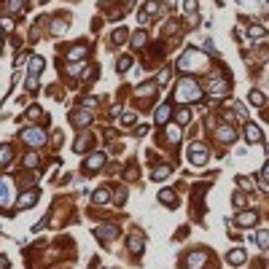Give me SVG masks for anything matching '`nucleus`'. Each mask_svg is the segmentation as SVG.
I'll use <instances>...</instances> for the list:
<instances>
[{"label": "nucleus", "mask_w": 269, "mask_h": 269, "mask_svg": "<svg viewBox=\"0 0 269 269\" xmlns=\"http://www.w3.org/2000/svg\"><path fill=\"white\" fill-rule=\"evenodd\" d=\"M237 186H240L242 191H250V188H253V180H250L247 175H240V178H237Z\"/></svg>", "instance_id": "obj_40"}, {"label": "nucleus", "mask_w": 269, "mask_h": 269, "mask_svg": "<svg viewBox=\"0 0 269 269\" xmlns=\"http://www.w3.org/2000/svg\"><path fill=\"white\" fill-rule=\"evenodd\" d=\"M247 102L256 105V108H264V102H267V100H264V94L258 89H250V91H247Z\"/></svg>", "instance_id": "obj_33"}, {"label": "nucleus", "mask_w": 269, "mask_h": 269, "mask_svg": "<svg viewBox=\"0 0 269 269\" xmlns=\"http://www.w3.org/2000/svg\"><path fill=\"white\" fill-rule=\"evenodd\" d=\"M215 140H218V143H226V145H229V143H234V140H237V129H234V124H221V127L218 129H215Z\"/></svg>", "instance_id": "obj_12"}, {"label": "nucleus", "mask_w": 269, "mask_h": 269, "mask_svg": "<svg viewBox=\"0 0 269 269\" xmlns=\"http://www.w3.org/2000/svg\"><path fill=\"white\" fill-rule=\"evenodd\" d=\"M256 245L261 247V250H267V247H269V231H258V234H256Z\"/></svg>", "instance_id": "obj_37"}, {"label": "nucleus", "mask_w": 269, "mask_h": 269, "mask_svg": "<svg viewBox=\"0 0 269 269\" xmlns=\"http://www.w3.org/2000/svg\"><path fill=\"white\" fill-rule=\"evenodd\" d=\"M91 143H94V137H91V134H84V137H75V143H73V151L75 154H84L86 148H91Z\"/></svg>", "instance_id": "obj_27"}, {"label": "nucleus", "mask_w": 269, "mask_h": 269, "mask_svg": "<svg viewBox=\"0 0 269 269\" xmlns=\"http://www.w3.org/2000/svg\"><path fill=\"white\" fill-rule=\"evenodd\" d=\"M129 41V30L127 27H116V30L111 32V43L113 46H121V43H127Z\"/></svg>", "instance_id": "obj_26"}, {"label": "nucleus", "mask_w": 269, "mask_h": 269, "mask_svg": "<svg viewBox=\"0 0 269 269\" xmlns=\"http://www.w3.org/2000/svg\"><path fill=\"white\" fill-rule=\"evenodd\" d=\"M207 91H210V97H213V100H218V97H226V94L231 91V81L226 78V75L215 73L213 78H210V84H207Z\"/></svg>", "instance_id": "obj_5"}, {"label": "nucleus", "mask_w": 269, "mask_h": 269, "mask_svg": "<svg viewBox=\"0 0 269 269\" xmlns=\"http://www.w3.org/2000/svg\"><path fill=\"white\" fill-rule=\"evenodd\" d=\"M41 116H43V111L38 105H32L30 111H27V118H41Z\"/></svg>", "instance_id": "obj_43"}, {"label": "nucleus", "mask_w": 269, "mask_h": 269, "mask_svg": "<svg viewBox=\"0 0 269 269\" xmlns=\"http://www.w3.org/2000/svg\"><path fill=\"white\" fill-rule=\"evenodd\" d=\"M102 164H105V154H91L84 159V164H81V170L86 172V175H94L97 170H102Z\"/></svg>", "instance_id": "obj_10"}, {"label": "nucleus", "mask_w": 269, "mask_h": 269, "mask_svg": "<svg viewBox=\"0 0 269 269\" xmlns=\"http://www.w3.org/2000/svg\"><path fill=\"white\" fill-rule=\"evenodd\" d=\"M43 67H46V59L43 57H30V65H27V91H35L38 84H41Z\"/></svg>", "instance_id": "obj_3"}, {"label": "nucleus", "mask_w": 269, "mask_h": 269, "mask_svg": "<svg viewBox=\"0 0 269 269\" xmlns=\"http://www.w3.org/2000/svg\"><path fill=\"white\" fill-rule=\"evenodd\" d=\"M172 100L183 102V105H194V102L202 100V86L194 75H183L180 81L175 84V91H172Z\"/></svg>", "instance_id": "obj_1"}, {"label": "nucleus", "mask_w": 269, "mask_h": 269, "mask_svg": "<svg viewBox=\"0 0 269 269\" xmlns=\"http://www.w3.org/2000/svg\"><path fill=\"white\" fill-rule=\"evenodd\" d=\"M22 164H24L27 170H35V167H41V156H38L35 151H30V154H27L24 159H22Z\"/></svg>", "instance_id": "obj_32"}, {"label": "nucleus", "mask_w": 269, "mask_h": 269, "mask_svg": "<svg viewBox=\"0 0 269 269\" xmlns=\"http://www.w3.org/2000/svg\"><path fill=\"white\" fill-rule=\"evenodd\" d=\"M38 199H41V191H38V188H30V191H24V194L19 197V202H16L14 213H22V210H30L32 204H38Z\"/></svg>", "instance_id": "obj_9"}, {"label": "nucleus", "mask_w": 269, "mask_h": 269, "mask_svg": "<svg viewBox=\"0 0 269 269\" xmlns=\"http://www.w3.org/2000/svg\"><path fill=\"white\" fill-rule=\"evenodd\" d=\"M97 102H100L97 97H84V100H81V105H84V108H97Z\"/></svg>", "instance_id": "obj_42"}, {"label": "nucleus", "mask_w": 269, "mask_h": 269, "mask_svg": "<svg viewBox=\"0 0 269 269\" xmlns=\"http://www.w3.org/2000/svg\"><path fill=\"white\" fill-rule=\"evenodd\" d=\"M8 202H11V183L5 178H0V210L8 207Z\"/></svg>", "instance_id": "obj_24"}, {"label": "nucleus", "mask_w": 269, "mask_h": 269, "mask_svg": "<svg viewBox=\"0 0 269 269\" xmlns=\"http://www.w3.org/2000/svg\"><path fill=\"white\" fill-rule=\"evenodd\" d=\"M170 78H172V70H170V67H164L159 75H156V84H159V86H164V84H170Z\"/></svg>", "instance_id": "obj_38"}, {"label": "nucleus", "mask_w": 269, "mask_h": 269, "mask_svg": "<svg viewBox=\"0 0 269 269\" xmlns=\"http://www.w3.org/2000/svg\"><path fill=\"white\" fill-rule=\"evenodd\" d=\"M172 172V164H167V161H161V164H156L154 170H151V180H167Z\"/></svg>", "instance_id": "obj_20"}, {"label": "nucleus", "mask_w": 269, "mask_h": 269, "mask_svg": "<svg viewBox=\"0 0 269 269\" xmlns=\"http://www.w3.org/2000/svg\"><path fill=\"white\" fill-rule=\"evenodd\" d=\"M172 118V105L170 102H161L159 108H156V116H154V121L159 124V127H167V121Z\"/></svg>", "instance_id": "obj_19"}, {"label": "nucleus", "mask_w": 269, "mask_h": 269, "mask_svg": "<svg viewBox=\"0 0 269 269\" xmlns=\"http://www.w3.org/2000/svg\"><path fill=\"white\" fill-rule=\"evenodd\" d=\"M3 38H5V30H0V43H3Z\"/></svg>", "instance_id": "obj_49"}, {"label": "nucleus", "mask_w": 269, "mask_h": 269, "mask_svg": "<svg viewBox=\"0 0 269 269\" xmlns=\"http://www.w3.org/2000/svg\"><path fill=\"white\" fill-rule=\"evenodd\" d=\"M204 65H207V59H204V54L199 48H186L178 57V70H183V73H188V70H204Z\"/></svg>", "instance_id": "obj_2"}, {"label": "nucleus", "mask_w": 269, "mask_h": 269, "mask_svg": "<svg viewBox=\"0 0 269 269\" xmlns=\"http://www.w3.org/2000/svg\"><path fill=\"white\" fill-rule=\"evenodd\" d=\"M161 134H164L161 140H164L170 148H175V145L180 143V124H170V127H164V132H161Z\"/></svg>", "instance_id": "obj_15"}, {"label": "nucleus", "mask_w": 269, "mask_h": 269, "mask_svg": "<svg viewBox=\"0 0 269 269\" xmlns=\"http://www.w3.org/2000/svg\"><path fill=\"white\" fill-rule=\"evenodd\" d=\"M24 3L22 0H5V14H22Z\"/></svg>", "instance_id": "obj_34"}, {"label": "nucleus", "mask_w": 269, "mask_h": 269, "mask_svg": "<svg viewBox=\"0 0 269 269\" xmlns=\"http://www.w3.org/2000/svg\"><path fill=\"white\" fill-rule=\"evenodd\" d=\"M91 202H94V204H108V202H111V188L100 186L94 194H91Z\"/></svg>", "instance_id": "obj_25"}, {"label": "nucleus", "mask_w": 269, "mask_h": 269, "mask_svg": "<svg viewBox=\"0 0 269 269\" xmlns=\"http://www.w3.org/2000/svg\"><path fill=\"white\" fill-rule=\"evenodd\" d=\"M191 116H194V111L191 108H180V111H175V124H188L191 121Z\"/></svg>", "instance_id": "obj_31"}, {"label": "nucleus", "mask_w": 269, "mask_h": 269, "mask_svg": "<svg viewBox=\"0 0 269 269\" xmlns=\"http://www.w3.org/2000/svg\"><path fill=\"white\" fill-rule=\"evenodd\" d=\"M256 221H258V215L253 213V210H240L237 218H234V224L240 226V229H250V226H256Z\"/></svg>", "instance_id": "obj_16"}, {"label": "nucleus", "mask_w": 269, "mask_h": 269, "mask_svg": "<svg viewBox=\"0 0 269 269\" xmlns=\"http://www.w3.org/2000/svg\"><path fill=\"white\" fill-rule=\"evenodd\" d=\"M261 178L269 183V159H267V164H264V170H261Z\"/></svg>", "instance_id": "obj_46"}, {"label": "nucleus", "mask_w": 269, "mask_h": 269, "mask_svg": "<svg viewBox=\"0 0 269 269\" xmlns=\"http://www.w3.org/2000/svg\"><path fill=\"white\" fill-rule=\"evenodd\" d=\"M41 3H46V0H41Z\"/></svg>", "instance_id": "obj_51"}, {"label": "nucleus", "mask_w": 269, "mask_h": 269, "mask_svg": "<svg viewBox=\"0 0 269 269\" xmlns=\"http://www.w3.org/2000/svg\"><path fill=\"white\" fill-rule=\"evenodd\" d=\"M91 118H94V116H91L86 108H75V111L70 113V121H73V127H78V129H81V127H89Z\"/></svg>", "instance_id": "obj_14"}, {"label": "nucleus", "mask_w": 269, "mask_h": 269, "mask_svg": "<svg viewBox=\"0 0 269 269\" xmlns=\"http://www.w3.org/2000/svg\"><path fill=\"white\" fill-rule=\"evenodd\" d=\"M134 118H137L134 113H127V116H121V124H124V127H129V124H134Z\"/></svg>", "instance_id": "obj_44"}, {"label": "nucleus", "mask_w": 269, "mask_h": 269, "mask_svg": "<svg viewBox=\"0 0 269 269\" xmlns=\"http://www.w3.org/2000/svg\"><path fill=\"white\" fill-rule=\"evenodd\" d=\"M0 269H8V258L5 256H0Z\"/></svg>", "instance_id": "obj_48"}, {"label": "nucleus", "mask_w": 269, "mask_h": 269, "mask_svg": "<svg viewBox=\"0 0 269 269\" xmlns=\"http://www.w3.org/2000/svg\"><path fill=\"white\" fill-rule=\"evenodd\" d=\"M210 250H204V247H197V250H191L186 256V269H204V264H210Z\"/></svg>", "instance_id": "obj_6"}, {"label": "nucleus", "mask_w": 269, "mask_h": 269, "mask_svg": "<svg viewBox=\"0 0 269 269\" xmlns=\"http://www.w3.org/2000/svg\"><path fill=\"white\" fill-rule=\"evenodd\" d=\"M132 65H134V59L129 57V54H121V57L116 59V70H118V73H127V70L132 67Z\"/></svg>", "instance_id": "obj_30"}, {"label": "nucleus", "mask_w": 269, "mask_h": 269, "mask_svg": "<svg viewBox=\"0 0 269 269\" xmlns=\"http://www.w3.org/2000/svg\"><path fill=\"white\" fill-rule=\"evenodd\" d=\"M242 134H245V143H250V145H261L264 143V132H261V127H258V124L247 121L245 129H242Z\"/></svg>", "instance_id": "obj_11"}, {"label": "nucleus", "mask_w": 269, "mask_h": 269, "mask_svg": "<svg viewBox=\"0 0 269 269\" xmlns=\"http://www.w3.org/2000/svg\"><path fill=\"white\" fill-rule=\"evenodd\" d=\"M159 202L164 204V207H178V197H175V191H172V188H161L159 191Z\"/></svg>", "instance_id": "obj_22"}, {"label": "nucleus", "mask_w": 269, "mask_h": 269, "mask_svg": "<svg viewBox=\"0 0 269 269\" xmlns=\"http://www.w3.org/2000/svg\"><path fill=\"white\" fill-rule=\"evenodd\" d=\"M156 91H159V84H156V81H143V84L134 89V97H137L140 102H151L156 97Z\"/></svg>", "instance_id": "obj_8"}, {"label": "nucleus", "mask_w": 269, "mask_h": 269, "mask_svg": "<svg viewBox=\"0 0 269 269\" xmlns=\"http://www.w3.org/2000/svg\"><path fill=\"white\" fill-rule=\"evenodd\" d=\"M186 156H188V161H191L194 167H204L210 161V148L204 143H199V140H194V143H188Z\"/></svg>", "instance_id": "obj_4"}, {"label": "nucleus", "mask_w": 269, "mask_h": 269, "mask_svg": "<svg viewBox=\"0 0 269 269\" xmlns=\"http://www.w3.org/2000/svg\"><path fill=\"white\" fill-rule=\"evenodd\" d=\"M231 202H234V207H245L247 197H245L242 191H234V194H231Z\"/></svg>", "instance_id": "obj_39"}, {"label": "nucleus", "mask_w": 269, "mask_h": 269, "mask_svg": "<svg viewBox=\"0 0 269 269\" xmlns=\"http://www.w3.org/2000/svg\"><path fill=\"white\" fill-rule=\"evenodd\" d=\"M127 247H129V253H132V256H140V253H143V247H145V237H143V231H134V234L129 237Z\"/></svg>", "instance_id": "obj_18"}, {"label": "nucleus", "mask_w": 269, "mask_h": 269, "mask_svg": "<svg viewBox=\"0 0 269 269\" xmlns=\"http://www.w3.org/2000/svg\"><path fill=\"white\" fill-rule=\"evenodd\" d=\"M89 57V46L86 43H73V46L65 51V59L67 62H78V59H86Z\"/></svg>", "instance_id": "obj_13"}, {"label": "nucleus", "mask_w": 269, "mask_h": 269, "mask_svg": "<svg viewBox=\"0 0 269 269\" xmlns=\"http://www.w3.org/2000/svg\"><path fill=\"white\" fill-rule=\"evenodd\" d=\"M11 156H14V145H11V143H0V167L8 164Z\"/></svg>", "instance_id": "obj_28"}, {"label": "nucleus", "mask_w": 269, "mask_h": 269, "mask_svg": "<svg viewBox=\"0 0 269 269\" xmlns=\"http://www.w3.org/2000/svg\"><path fill=\"white\" fill-rule=\"evenodd\" d=\"M226 261H229L231 267H242V264L247 261V253L242 250V247H234V250H229V253H226Z\"/></svg>", "instance_id": "obj_21"}, {"label": "nucleus", "mask_w": 269, "mask_h": 269, "mask_svg": "<svg viewBox=\"0 0 269 269\" xmlns=\"http://www.w3.org/2000/svg\"><path fill=\"white\" fill-rule=\"evenodd\" d=\"M65 30H67V27H65V19L54 16V19H51V35H62Z\"/></svg>", "instance_id": "obj_35"}, {"label": "nucleus", "mask_w": 269, "mask_h": 269, "mask_svg": "<svg viewBox=\"0 0 269 269\" xmlns=\"http://www.w3.org/2000/svg\"><path fill=\"white\" fill-rule=\"evenodd\" d=\"M145 43H148V32H145V30H137V32L132 35V48H134V51H140Z\"/></svg>", "instance_id": "obj_29"}, {"label": "nucleus", "mask_w": 269, "mask_h": 269, "mask_svg": "<svg viewBox=\"0 0 269 269\" xmlns=\"http://www.w3.org/2000/svg\"><path fill=\"white\" fill-rule=\"evenodd\" d=\"M140 11H143V14L148 16V19H154V16H159V14H161V3H159V0H145Z\"/></svg>", "instance_id": "obj_23"}, {"label": "nucleus", "mask_w": 269, "mask_h": 269, "mask_svg": "<svg viewBox=\"0 0 269 269\" xmlns=\"http://www.w3.org/2000/svg\"><path fill=\"white\" fill-rule=\"evenodd\" d=\"M94 234H97V240H102V242H113V240L118 237V226H113V224L97 226V229H94Z\"/></svg>", "instance_id": "obj_17"}, {"label": "nucleus", "mask_w": 269, "mask_h": 269, "mask_svg": "<svg viewBox=\"0 0 269 269\" xmlns=\"http://www.w3.org/2000/svg\"><path fill=\"white\" fill-rule=\"evenodd\" d=\"M22 140L27 145H46V132L41 127H24L22 129Z\"/></svg>", "instance_id": "obj_7"}, {"label": "nucleus", "mask_w": 269, "mask_h": 269, "mask_svg": "<svg viewBox=\"0 0 269 269\" xmlns=\"http://www.w3.org/2000/svg\"><path fill=\"white\" fill-rule=\"evenodd\" d=\"M164 3H170V5H175V3H178V0H164Z\"/></svg>", "instance_id": "obj_50"}, {"label": "nucleus", "mask_w": 269, "mask_h": 269, "mask_svg": "<svg viewBox=\"0 0 269 269\" xmlns=\"http://www.w3.org/2000/svg\"><path fill=\"white\" fill-rule=\"evenodd\" d=\"M134 134H137V137H143V134H148V127H137V132H134Z\"/></svg>", "instance_id": "obj_47"}, {"label": "nucleus", "mask_w": 269, "mask_h": 269, "mask_svg": "<svg viewBox=\"0 0 269 269\" xmlns=\"http://www.w3.org/2000/svg\"><path fill=\"white\" fill-rule=\"evenodd\" d=\"M124 202H127V188H118V191L113 194V204H118V207H121Z\"/></svg>", "instance_id": "obj_41"}, {"label": "nucleus", "mask_w": 269, "mask_h": 269, "mask_svg": "<svg viewBox=\"0 0 269 269\" xmlns=\"http://www.w3.org/2000/svg\"><path fill=\"white\" fill-rule=\"evenodd\" d=\"M247 35H250V38H267V27L250 24V27H247Z\"/></svg>", "instance_id": "obj_36"}, {"label": "nucleus", "mask_w": 269, "mask_h": 269, "mask_svg": "<svg viewBox=\"0 0 269 269\" xmlns=\"http://www.w3.org/2000/svg\"><path fill=\"white\" fill-rule=\"evenodd\" d=\"M234 111H237V116H240V118L247 116V113H245V105H242V102H234Z\"/></svg>", "instance_id": "obj_45"}]
</instances>
